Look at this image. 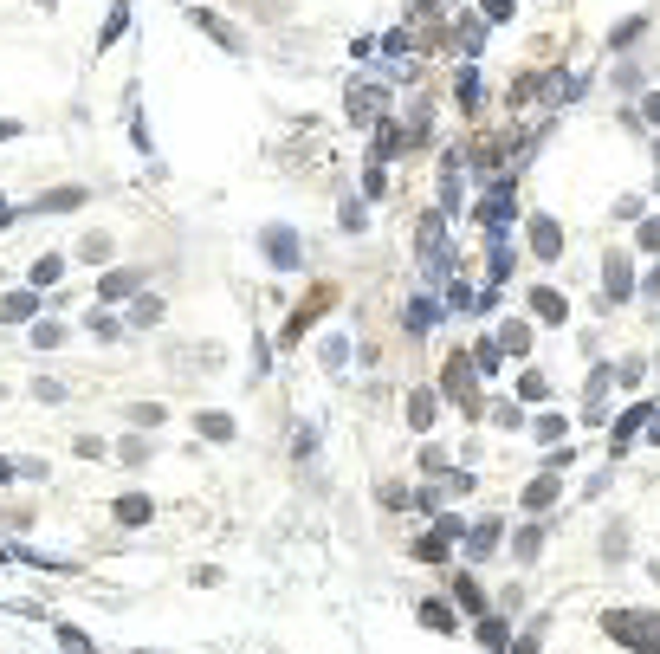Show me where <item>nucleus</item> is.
Wrapping results in <instances>:
<instances>
[{
    "label": "nucleus",
    "mask_w": 660,
    "mask_h": 654,
    "mask_svg": "<svg viewBox=\"0 0 660 654\" xmlns=\"http://www.w3.org/2000/svg\"><path fill=\"white\" fill-rule=\"evenodd\" d=\"M518 395H525V402H544V395H550V383H544L537 369H525V376H518Z\"/></svg>",
    "instance_id": "nucleus-36"
},
{
    "label": "nucleus",
    "mask_w": 660,
    "mask_h": 654,
    "mask_svg": "<svg viewBox=\"0 0 660 654\" xmlns=\"http://www.w3.org/2000/svg\"><path fill=\"white\" fill-rule=\"evenodd\" d=\"M486 551H499V519H479V525H466V557H486Z\"/></svg>",
    "instance_id": "nucleus-11"
},
{
    "label": "nucleus",
    "mask_w": 660,
    "mask_h": 654,
    "mask_svg": "<svg viewBox=\"0 0 660 654\" xmlns=\"http://www.w3.org/2000/svg\"><path fill=\"white\" fill-rule=\"evenodd\" d=\"M641 117H647V123L660 130V91H647V104H641Z\"/></svg>",
    "instance_id": "nucleus-43"
},
{
    "label": "nucleus",
    "mask_w": 660,
    "mask_h": 654,
    "mask_svg": "<svg viewBox=\"0 0 660 654\" xmlns=\"http://www.w3.org/2000/svg\"><path fill=\"white\" fill-rule=\"evenodd\" d=\"M402 324H408L415 337H421V331H434V324H440V298H434V292H421L415 305H408V318H402Z\"/></svg>",
    "instance_id": "nucleus-12"
},
{
    "label": "nucleus",
    "mask_w": 660,
    "mask_h": 654,
    "mask_svg": "<svg viewBox=\"0 0 660 654\" xmlns=\"http://www.w3.org/2000/svg\"><path fill=\"white\" fill-rule=\"evenodd\" d=\"M33 395H39V402H65V389L52 383V376H39V383H33Z\"/></svg>",
    "instance_id": "nucleus-40"
},
{
    "label": "nucleus",
    "mask_w": 660,
    "mask_h": 654,
    "mask_svg": "<svg viewBox=\"0 0 660 654\" xmlns=\"http://www.w3.org/2000/svg\"><path fill=\"white\" fill-rule=\"evenodd\" d=\"M136 285H143V272L117 266V272H104V279H97V298H104V305H117V298H136Z\"/></svg>",
    "instance_id": "nucleus-7"
},
{
    "label": "nucleus",
    "mask_w": 660,
    "mask_h": 654,
    "mask_svg": "<svg viewBox=\"0 0 660 654\" xmlns=\"http://www.w3.org/2000/svg\"><path fill=\"white\" fill-rule=\"evenodd\" d=\"M453 98L466 104V111H479V104H486V85H479V72H473V65H460V78H453Z\"/></svg>",
    "instance_id": "nucleus-14"
},
{
    "label": "nucleus",
    "mask_w": 660,
    "mask_h": 654,
    "mask_svg": "<svg viewBox=\"0 0 660 654\" xmlns=\"http://www.w3.org/2000/svg\"><path fill=\"white\" fill-rule=\"evenodd\" d=\"M453 46H460V59L473 65V59H479V46H486V20H479V13H466V20H460V33H453Z\"/></svg>",
    "instance_id": "nucleus-10"
},
{
    "label": "nucleus",
    "mask_w": 660,
    "mask_h": 654,
    "mask_svg": "<svg viewBox=\"0 0 660 654\" xmlns=\"http://www.w3.org/2000/svg\"><path fill=\"white\" fill-rule=\"evenodd\" d=\"M259 247H266V266H272V272H292V266H298V234H292V227H266Z\"/></svg>",
    "instance_id": "nucleus-5"
},
{
    "label": "nucleus",
    "mask_w": 660,
    "mask_h": 654,
    "mask_svg": "<svg viewBox=\"0 0 660 654\" xmlns=\"http://www.w3.org/2000/svg\"><path fill=\"white\" fill-rule=\"evenodd\" d=\"M563 428H570L563 415H537V421H531V434H537V441H550V447L563 441Z\"/></svg>",
    "instance_id": "nucleus-29"
},
{
    "label": "nucleus",
    "mask_w": 660,
    "mask_h": 654,
    "mask_svg": "<svg viewBox=\"0 0 660 654\" xmlns=\"http://www.w3.org/2000/svg\"><path fill=\"white\" fill-rule=\"evenodd\" d=\"M408 421L427 434V428L440 421V389H415V395H408Z\"/></svg>",
    "instance_id": "nucleus-9"
},
{
    "label": "nucleus",
    "mask_w": 660,
    "mask_h": 654,
    "mask_svg": "<svg viewBox=\"0 0 660 654\" xmlns=\"http://www.w3.org/2000/svg\"><path fill=\"white\" fill-rule=\"evenodd\" d=\"M324 305H330V285H317V292L305 298V305H298V311H292V324H285V337H298V331H305V324H311V318H317Z\"/></svg>",
    "instance_id": "nucleus-16"
},
{
    "label": "nucleus",
    "mask_w": 660,
    "mask_h": 654,
    "mask_svg": "<svg viewBox=\"0 0 660 654\" xmlns=\"http://www.w3.org/2000/svg\"><path fill=\"white\" fill-rule=\"evenodd\" d=\"M479 641H486V648H505L512 635H505V622H499V616H479Z\"/></svg>",
    "instance_id": "nucleus-35"
},
{
    "label": "nucleus",
    "mask_w": 660,
    "mask_h": 654,
    "mask_svg": "<svg viewBox=\"0 0 660 654\" xmlns=\"http://www.w3.org/2000/svg\"><path fill=\"white\" fill-rule=\"evenodd\" d=\"M512 7L518 0H486V20H512Z\"/></svg>",
    "instance_id": "nucleus-42"
},
{
    "label": "nucleus",
    "mask_w": 660,
    "mask_h": 654,
    "mask_svg": "<svg viewBox=\"0 0 660 654\" xmlns=\"http://www.w3.org/2000/svg\"><path fill=\"white\" fill-rule=\"evenodd\" d=\"M647 415H654V408H641V402H635V408H628V415L615 421V454H628V441H635V434L647 428Z\"/></svg>",
    "instance_id": "nucleus-15"
},
{
    "label": "nucleus",
    "mask_w": 660,
    "mask_h": 654,
    "mask_svg": "<svg viewBox=\"0 0 660 654\" xmlns=\"http://www.w3.org/2000/svg\"><path fill=\"white\" fill-rule=\"evenodd\" d=\"M499 344L512 350V357H518V350H531V324H505V331H499Z\"/></svg>",
    "instance_id": "nucleus-34"
},
{
    "label": "nucleus",
    "mask_w": 660,
    "mask_h": 654,
    "mask_svg": "<svg viewBox=\"0 0 660 654\" xmlns=\"http://www.w3.org/2000/svg\"><path fill=\"white\" fill-rule=\"evenodd\" d=\"M499 357H505V344H499V337H479V344H473V363H479V376H492V369H499Z\"/></svg>",
    "instance_id": "nucleus-22"
},
{
    "label": "nucleus",
    "mask_w": 660,
    "mask_h": 654,
    "mask_svg": "<svg viewBox=\"0 0 660 654\" xmlns=\"http://www.w3.org/2000/svg\"><path fill=\"white\" fill-rule=\"evenodd\" d=\"M123 26H130V7L117 0V7H110V20H104V33H97V52H110V46H117V39H123Z\"/></svg>",
    "instance_id": "nucleus-20"
},
{
    "label": "nucleus",
    "mask_w": 660,
    "mask_h": 654,
    "mask_svg": "<svg viewBox=\"0 0 660 654\" xmlns=\"http://www.w3.org/2000/svg\"><path fill=\"white\" fill-rule=\"evenodd\" d=\"M531 253L537 259H557L563 253V227L550 221V214H531Z\"/></svg>",
    "instance_id": "nucleus-8"
},
{
    "label": "nucleus",
    "mask_w": 660,
    "mask_h": 654,
    "mask_svg": "<svg viewBox=\"0 0 660 654\" xmlns=\"http://www.w3.org/2000/svg\"><path fill=\"white\" fill-rule=\"evenodd\" d=\"M628 292H635V259L609 253V259H602V305H622Z\"/></svg>",
    "instance_id": "nucleus-4"
},
{
    "label": "nucleus",
    "mask_w": 660,
    "mask_h": 654,
    "mask_svg": "<svg viewBox=\"0 0 660 654\" xmlns=\"http://www.w3.org/2000/svg\"><path fill=\"white\" fill-rule=\"evenodd\" d=\"M641 247H647V253H660V221H641Z\"/></svg>",
    "instance_id": "nucleus-41"
},
{
    "label": "nucleus",
    "mask_w": 660,
    "mask_h": 654,
    "mask_svg": "<svg viewBox=\"0 0 660 654\" xmlns=\"http://www.w3.org/2000/svg\"><path fill=\"white\" fill-rule=\"evenodd\" d=\"M39 7H52V0H39Z\"/></svg>",
    "instance_id": "nucleus-46"
},
{
    "label": "nucleus",
    "mask_w": 660,
    "mask_h": 654,
    "mask_svg": "<svg viewBox=\"0 0 660 654\" xmlns=\"http://www.w3.org/2000/svg\"><path fill=\"white\" fill-rule=\"evenodd\" d=\"M343 104H350V123H382V117H389V85H376V78H350Z\"/></svg>",
    "instance_id": "nucleus-2"
},
{
    "label": "nucleus",
    "mask_w": 660,
    "mask_h": 654,
    "mask_svg": "<svg viewBox=\"0 0 660 654\" xmlns=\"http://www.w3.org/2000/svg\"><path fill=\"white\" fill-rule=\"evenodd\" d=\"M550 499H557V467H544V473L525 486V505H531V512H544Z\"/></svg>",
    "instance_id": "nucleus-17"
},
{
    "label": "nucleus",
    "mask_w": 660,
    "mask_h": 654,
    "mask_svg": "<svg viewBox=\"0 0 660 654\" xmlns=\"http://www.w3.org/2000/svg\"><path fill=\"white\" fill-rule=\"evenodd\" d=\"M453 596H460V603L473 609V616H486V590H479L473 577H460V583H453Z\"/></svg>",
    "instance_id": "nucleus-30"
},
{
    "label": "nucleus",
    "mask_w": 660,
    "mask_h": 654,
    "mask_svg": "<svg viewBox=\"0 0 660 654\" xmlns=\"http://www.w3.org/2000/svg\"><path fill=\"white\" fill-rule=\"evenodd\" d=\"M415 557H421V564H447V531H427V538L415 544Z\"/></svg>",
    "instance_id": "nucleus-25"
},
{
    "label": "nucleus",
    "mask_w": 660,
    "mask_h": 654,
    "mask_svg": "<svg viewBox=\"0 0 660 654\" xmlns=\"http://www.w3.org/2000/svg\"><path fill=\"white\" fill-rule=\"evenodd\" d=\"M123 415L136 428H162V421H169V408H162V402H136V408H123Z\"/></svg>",
    "instance_id": "nucleus-23"
},
{
    "label": "nucleus",
    "mask_w": 660,
    "mask_h": 654,
    "mask_svg": "<svg viewBox=\"0 0 660 654\" xmlns=\"http://www.w3.org/2000/svg\"><path fill=\"white\" fill-rule=\"evenodd\" d=\"M195 428L207 434V441H233V415H201Z\"/></svg>",
    "instance_id": "nucleus-33"
},
{
    "label": "nucleus",
    "mask_w": 660,
    "mask_h": 654,
    "mask_svg": "<svg viewBox=\"0 0 660 654\" xmlns=\"http://www.w3.org/2000/svg\"><path fill=\"white\" fill-rule=\"evenodd\" d=\"M343 363H350V337L330 331V337H324V369H343Z\"/></svg>",
    "instance_id": "nucleus-24"
},
{
    "label": "nucleus",
    "mask_w": 660,
    "mask_h": 654,
    "mask_svg": "<svg viewBox=\"0 0 660 654\" xmlns=\"http://www.w3.org/2000/svg\"><path fill=\"white\" fill-rule=\"evenodd\" d=\"M537 544H544V525H525V531H518V557L531 564V557H537Z\"/></svg>",
    "instance_id": "nucleus-37"
},
{
    "label": "nucleus",
    "mask_w": 660,
    "mask_h": 654,
    "mask_svg": "<svg viewBox=\"0 0 660 654\" xmlns=\"http://www.w3.org/2000/svg\"><path fill=\"white\" fill-rule=\"evenodd\" d=\"M421 622H427L434 635H447V629H453V609H447V603H421Z\"/></svg>",
    "instance_id": "nucleus-31"
},
{
    "label": "nucleus",
    "mask_w": 660,
    "mask_h": 654,
    "mask_svg": "<svg viewBox=\"0 0 660 654\" xmlns=\"http://www.w3.org/2000/svg\"><path fill=\"white\" fill-rule=\"evenodd\" d=\"M479 221H486V234H505L512 227V182H492V195L479 201Z\"/></svg>",
    "instance_id": "nucleus-6"
},
{
    "label": "nucleus",
    "mask_w": 660,
    "mask_h": 654,
    "mask_svg": "<svg viewBox=\"0 0 660 654\" xmlns=\"http://www.w3.org/2000/svg\"><path fill=\"white\" fill-rule=\"evenodd\" d=\"M195 26H201L207 39H220V46H227V52H240V33H233V26L220 20V13H195Z\"/></svg>",
    "instance_id": "nucleus-19"
},
{
    "label": "nucleus",
    "mask_w": 660,
    "mask_h": 654,
    "mask_svg": "<svg viewBox=\"0 0 660 654\" xmlns=\"http://www.w3.org/2000/svg\"><path fill=\"white\" fill-rule=\"evenodd\" d=\"M421 473H427V480L447 473V454H440V447H421Z\"/></svg>",
    "instance_id": "nucleus-39"
},
{
    "label": "nucleus",
    "mask_w": 660,
    "mask_h": 654,
    "mask_svg": "<svg viewBox=\"0 0 660 654\" xmlns=\"http://www.w3.org/2000/svg\"><path fill=\"white\" fill-rule=\"evenodd\" d=\"M531 311H537L544 324H563V298L550 292V285H537V292H531Z\"/></svg>",
    "instance_id": "nucleus-21"
},
{
    "label": "nucleus",
    "mask_w": 660,
    "mask_h": 654,
    "mask_svg": "<svg viewBox=\"0 0 660 654\" xmlns=\"http://www.w3.org/2000/svg\"><path fill=\"white\" fill-rule=\"evenodd\" d=\"M647 441H660V408H654V415H647Z\"/></svg>",
    "instance_id": "nucleus-44"
},
{
    "label": "nucleus",
    "mask_w": 660,
    "mask_h": 654,
    "mask_svg": "<svg viewBox=\"0 0 660 654\" xmlns=\"http://www.w3.org/2000/svg\"><path fill=\"white\" fill-rule=\"evenodd\" d=\"M602 629H609V641H622V648H660V616H647V609H609Z\"/></svg>",
    "instance_id": "nucleus-1"
},
{
    "label": "nucleus",
    "mask_w": 660,
    "mask_h": 654,
    "mask_svg": "<svg viewBox=\"0 0 660 654\" xmlns=\"http://www.w3.org/2000/svg\"><path fill=\"white\" fill-rule=\"evenodd\" d=\"M33 344H39V350H59V344H65V324H59V318L33 324Z\"/></svg>",
    "instance_id": "nucleus-27"
},
{
    "label": "nucleus",
    "mask_w": 660,
    "mask_h": 654,
    "mask_svg": "<svg viewBox=\"0 0 660 654\" xmlns=\"http://www.w3.org/2000/svg\"><path fill=\"white\" fill-rule=\"evenodd\" d=\"M156 318H162V298H156V292H143V298L130 305V324H156Z\"/></svg>",
    "instance_id": "nucleus-32"
},
{
    "label": "nucleus",
    "mask_w": 660,
    "mask_h": 654,
    "mask_svg": "<svg viewBox=\"0 0 660 654\" xmlns=\"http://www.w3.org/2000/svg\"><path fill=\"white\" fill-rule=\"evenodd\" d=\"M149 519H156V505H149L143 493H123V499H117V525L136 531V525H149Z\"/></svg>",
    "instance_id": "nucleus-13"
},
{
    "label": "nucleus",
    "mask_w": 660,
    "mask_h": 654,
    "mask_svg": "<svg viewBox=\"0 0 660 654\" xmlns=\"http://www.w3.org/2000/svg\"><path fill=\"white\" fill-rule=\"evenodd\" d=\"M59 272H65V259H59V253L33 259V285H59Z\"/></svg>",
    "instance_id": "nucleus-28"
},
{
    "label": "nucleus",
    "mask_w": 660,
    "mask_h": 654,
    "mask_svg": "<svg viewBox=\"0 0 660 654\" xmlns=\"http://www.w3.org/2000/svg\"><path fill=\"white\" fill-rule=\"evenodd\" d=\"M39 311V285H26V292H7V324H26Z\"/></svg>",
    "instance_id": "nucleus-18"
},
{
    "label": "nucleus",
    "mask_w": 660,
    "mask_h": 654,
    "mask_svg": "<svg viewBox=\"0 0 660 654\" xmlns=\"http://www.w3.org/2000/svg\"><path fill=\"white\" fill-rule=\"evenodd\" d=\"M78 201H85V188H52L39 208H46V214H65V208H78Z\"/></svg>",
    "instance_id": "nucleus-26"
},
{
    "label": "nucleus",
    "mask_w": 660,
    "mask_h": 654,
    "mask_svg": "<svg viewBox=\"0 0 660 654\" xmlns=\"http://www.w3.org/2000/svg\"><path fill=\"white\" fill-rule=\"evenodd\" d=\"M654 162H660V143H654Z\"/></svg>",
    "instance_id": "nucleus-45"
},
{
    "label": "nucleus",
    "mask_w": 660,
    "mask_h": 654,
    "mask_svg": "<svg viewBox=\"0 0 660 654\" xmlns=\"http://www.w3.org/2000/svg\"><path fill=\"white\" fill-rule=\"evenodd\" d=\"M479 363H473V350H460V357H447V395L466 408V415H479Z\"/></svg>",
    "instance_id": "nucleus-3"
},
{
    "label": "nucleus",
    "mask_w": 660,
    "mask_h": 654,
    "mask_svg": "<svg viewBox=\"0 0 660 654\" xmlns=\"http://www.w3.org/2000/svg\"><path fill=\"white\" fill-rule=\"evenodd\" d=\"M641 26H647L641 13H635V20H622V26H615V33H609V46H628V39H641Z\"/></svg>",
    "instance_id": "nucleus-38"
}]
</instances>
